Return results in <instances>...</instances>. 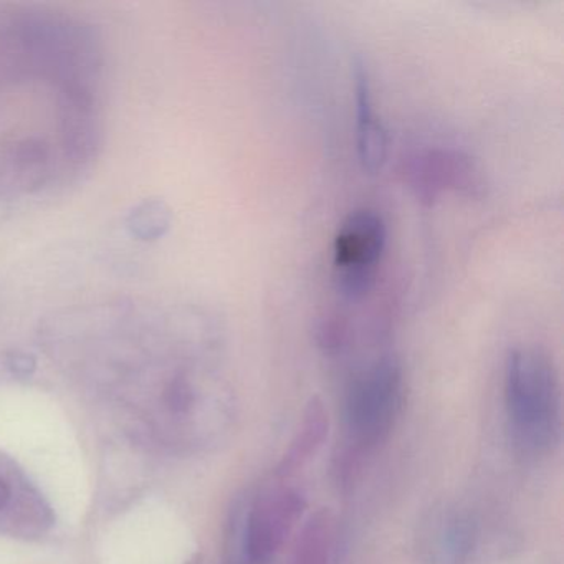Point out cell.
Instances as JSON below:
<instances>
[{
	"label": "cell",
	"instance_id": "1",
	"mask_svg": "<svg viewBox=\"0 0 564 564\" xmlns=\"http://www.w3.org/2000/svg\"><path fill=\"white\" fill-rule=\"evenodd\" d=\"M505 402L518 447L541 454L560 444V376L543 349L521 346L508 355Z\"/></svg>",
	"mask_w": 564,
	"mask_h": 564
},
{
	"label": "cell",
	"instance_id": "2",
	"mask_svg": "<svg viewBox=\"0 0 564 564\" xmlns=\"http://www.w3.org/2000/svg\"><path fill=\"white\" fill-rule=\"evenodd\" d=\"M404 401V378L401 365L394 358H381L356 376L346 395V424L355 452L352 460L362 452L382 444L391 434Z\"/></svg>",
	"mask_w": 564,
	"mask_h": 564
},
{
	"label": "cell",
	"instance_id": "3",
	"mask_svg": "<svg viewBox=\"0 0 564 564\" xmlns=\"http://www.w3.org/2000/svg\"><path fill=\"white\" fill-rule=\"evenodd\" d=\"M386 240L388 229L376 210L358 209L343 220L333 242V270L336 290L346 300L355 302L368 295L384 256Z\"/></svg>",
	"mask_w": 564,
	"mask_h": 564
},
{
	"label": "cell",
	"instance_id": "4",
	"mask_svg": "<svg viewBox=\"0 0 564 564\" xmlns=\"http://www.w3.org/2000/svg\"><path fill=\"white\" fill-rule=\"evenodd\" d=\"M306 500L296 488H270L250 510L246 528V550L250 560L265 563L275 556L302 518Z\"/></svg>",
	"mask_w": 564,
	"mask_h": 564
},
{
	"label": "cell",
	"instance_id": "5",
	"mask_svg": "<svg viewBox=\"0 0 564 564\" xmlns=\"http://www.w3.org/2000/svg\"><path fill=\"white\" fill-rule=\"evenodd\" d=\"M356 150L359 163L369 173L381 170L388 158V137L372 105L368 72L361 62L355 64Z\"/></svg>",
	"mask_w": 564,
	"mask_h": 564
},
{
	"label": "cell",
	"instance_id": "6",
	"mask_svg": "<svg viewBox=\"0 0 564 564\" xmlns=\"http://www.w3.org/2000/svg\"><path fill=\"white\" fill-rule=\"evenodd\" d=\"M328 434V409L325 408V402L322 399L312 398L303 411L302 421H300L289 448L280 458L276 474L280 477H292L293 474L302 470L325 445Z\"/></svg>",
	"mask_w": 564,
	"mask_h": 564
},
{
	"label": "cell",
	"instance_id": "7",
	"mask_svg": "<svg viewBox=\"0 0 564 564\" xmlns=\"http://www.w3.org/2000/svg\"><path fill=\"white\" fill-rule=\"evenodd\" d=\"M471 167L458 154L432 151L415 161L412 176L415 189L424 197H434L447 187H462L470 176Z\"/></svg>",
	"mask_w": 564,
	"mask_h": 564
},
{
	"label": "cell",
	"instance_id": "8",
	"mask_svg": "<svg viewBox=\"0 0 564 564\" xmlns=\"http://www.w3.org/2000/svg\"><path fill=\"white\" fill-rule=\"evenodd\" d=\"M335 521L328 510L316 511L308 518L293 551L292 564H329Z\"/></svg>",
	"mask_w": 564,
	"mask_h": 564
},
{
	"label": "cell",
	"instance_id": "9",
	"mask_svg": "<svg viewBox=\"0 0 564 564\" xmlns=\"http://www.w3.org/2000/svg\"><path fill=\"white\" fill-rule=\"evenodd\" d=\"M173 226V210L163 199H144L131 207L127 216V229L141 242L163 239Z\"/></svg>",
	"mask_w": 564,
	"mask_h": 564
},
{
	"label": "cell",
	"instance_id": "10",
	"mask_svg": "<svg viewBox=\"0 0 564 564\" xmlns=\"http://www.w3.org/2000/svg\"><path fill=\"white\" fill-rule=\"evenodd\" d=\"M9 498H11V488L4 480H0V510L8 505Z\"/></svg>",
	"mask_w": 564,
	"mask_h": 564
}]
</instances>
